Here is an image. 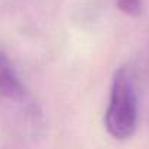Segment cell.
I'll list each match as a JSON object with an SVG mask.
<instances>
[{
	"label": "cell",
	"instance_id": "obj_2",
	"mask_svg": "<svg viewBox=\"0 0 149 149\" xmlns=\"http://www.w3.org/2000/svg\"><path fill=\"white\" fill-rule=\"evenodd\" d=\"M24 94L25 88L9 57L0 51V97L8 100H21Z\"/></svg>",
	"mask_w": 149,
	"mask_h": 149
},
{
	"label": "cell",
	"instance_id": "obj_3",
	"mask_svg": "<svg viewBox=\"0 0 149 149\" xmlns=\"http://www.w3.org/2000/svg\"><path fill=\"white\" fill-rule=\"evenodd\" d=\"M118 9L129 16H139L142 13V0H117Z\"/></svg>",
	"mask_w": 149,
	"mask_h": 149
},
{
	"label": "cell",
	"instance_id": "obj_1",
	"mask_svg": "<svg viewBox=\"0 0 149 149\" xmlns=\"http://www.w3.org/2000/svg\"><path fill=\"white\" fill-rule=\"evenodd\" d=\"M105 129L118 140L129 139L137 126V94L130 69L116 70L105 111Z\"/></svg>",
	"mask_w": 149,
	"mask_h": 149
}]
</instances>
